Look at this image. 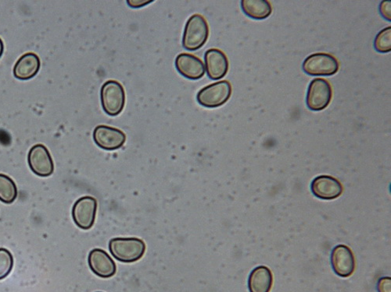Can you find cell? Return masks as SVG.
<instances>
[{
  "label": "cell",
  "instance_id": "6da1fadb",
  "mask_svg": "<svg viewBox=\"0 0 391 292\" xmlns=\"http://www.w3.org/2000/svg\"><path fill=\"white\" fill-rule=\"evenodd\" d=\"M109 250L122 263H135L144 257L146 244L138 238H114L109 242Z\"/></svg>",
  "mask_w": 391,
  "mask_h": 292
},
{
  "label": "cell",
  "instance_id": "7a4b0ae2",
  "mask_svg": "<svg viewBox=\"0 0 391 292\" xmlns=\"http://www.w3.org/2000/svg\"><path fill=\"white\" fill-rule=\"evenodd\" d=\"M209 26L200 14H194L187 21L183 37V48L188 51L198 50L207 43Z\"/></svg>",
  "mask_w": 391,
  "mask_h": 292
},
{
  "label": "cell",
  "instance_id": "3957f363",
  "mask_svg": "<svg viewBox=\"0 0 391 292\" xmlns=\"http://www.w3.org/2000/svg\"><path fill=\"white\" fill-rule=\"evenodd\" d=\"M100 99L102 107L107 115L119 116L125 105V92L122 85L113 80L105 82L101 88Z\"/></svg>",
  "mask_w": 391,
  "mask_h": 292
},
{
  "label": "cell",
  "instance_id": "277c9868",
  "mask_svg": "<svg viewBox=\"0 0 391 292\" xmlns=\"http://www.w3.org/2000/svg\"><path fill=\"white\" fill-rule=\"evenodd\" d=\"M339 62L332 55L319 52L311 54L302 65L305 74L310 76H333L338 72Z\"/></svg>",
  "mask_w": 391,
  "mask_h": 292
},
{
  "label": "cell",
  "instance_id": "5b68a950",
  "mask_svg": "<svg viewBox=\"0 0 391 292\" xmlns=\"http://www.w3.org/2000/svg\"><path fill=\"white\" fill-rule=\"evenodd\" d=\"M232 86L229 82L223 81L211 84L198 94V103L206 108H213L223 106L230 99Z\"/></svg>",
  "mask_w": 391,
  "mask_h": 292
},
{
  "label": "cell",
  "instance_id": "8992f818",
  "mask_svg": "<svg viewBox=\"0 0 391 292\" xmlns=\"http://www.w3.org/2000/svg\"><path fill=\"white\" fill-rule=\"evenodd\" d=\"M332 97L333 90L330 82L323 78H316L309 86L307 106L311 111H322L330 105Z\"/></svg>",
  "mask_w": 391,
  "mask_h": 292
},
{
  "label": "cell",
  "instance_id": "52a82bcc",
  "mask_svg": "<svg viewBox=\"0 0 391 292\" xmlns=\"http://www.w3.org/2000/svg\"><path fill=\"white\" fill-rule=\"evenodd\" d=\"M97 211V201L92 196H83L78 199L73 208V218L75 225L83 230H89L94 225Z\"/></svg>",
  "mask_w": 391,
  "mask_h": 292
},
{
  "label": "cell",
  "instance_id": "ba28073f",
  "mask_svg": "<svg viewBox=\"0 0 391 292\" xmlns=\"http://www.w3.org/2000/svg\"><path fill=\"white\" fill-rule=\"evenodd\" d=\"M93 140L101 149L105 151H116L124 145L127 136L119 129L100 125L93 131Z\"/></svg>",
  "mask_w": 391,
  "mask_h": 292
},
{
  "label": "cell",
  "instance_id": "9c48e42d",
  "mask_svg": "<svg viewBox=\"0 0 391 292\" xmlns=\"http://www.w3.org/2000/svg\"><path fill=\"white\" fill-rule=\"evenodd\" d=\"M28 162L31 170L38 176L48 177L53 173L54 164L50 153L43 145H36L31 147Z\"/></svg>",
  "mask_w": 391,
  "mask_h": 292
},
{
  "label": "cell",
  "instance_id": "30bf717a",
  "mask_svg": "<svg viewBox=\"0 0 391 292\" xmlns=\"http://www.w3.org/2000/svg\"><path fill=\"white\" fill-rule=\"evenodd\" d=\"M331 264L336 275L349 278L355 270V258L353 252L346 245H339L332 251Z\"/></svg>",
  "mask_w": 391,
  "mask_h": 292
},
{
  "label": "cell",
  "instance_id": "8fae6325",
  "mask_svg": "<svg viewBox=\"0 0 391 292\" xmlns=\"http://www.w3.org/2000/svg\"><path fill=\"white\" fill-rule=\"evenodd\" d=\"M311 189L313 194L323 201L338 198L343 191V187L338 179L324 175L313 179Z\"/></svg>",
  "mask_w": 391,
  "mask_h": 292
},
{
  "label": "cell",
  "instance_id": "7c38bea8",
  "mask_svg": "<svg viewBox=\"0 0 391 292\" xmlns=\"http://www.w3.org/2000/svg\"><path fill=\"white\" fill-rule=\"evenodd\" d=\"M88 263L91 271L101 279L112 278L116 274L117 266L113 259L103 249L91 250Z\"/></svg>",
  "mask_w": 391,
  "mask_h": 292
},
{
  "label": "cell",
  "instance_id": "4fadbf2b",
  "mask_svg": "<svg viewBox=\"0 0 391 292\" xmlns=\"http://www.w3.org/2000/svg\"><path fill=\"white\" fill-rule=\"evenodd\" d=\"M205 69L211 80H221L228 73L230 62L226 55L218 49L208 50L205 55Z\"/></svg>",
  "mask_w": 391,
  "mask_h": 292
},
{
  "label": "cell",
  "instance_id": "5bb4252c",
  "mask_svg": "<svg viewBox=\"0 0 391 292\" xmlns=\"http://www.w3.org/2000/svg\"><path fill=\"white\" fill-rule=\"evenodd\" d=\"M175 63L178 72L190 80H199L205 74V64L200 59L193 55L179 54Z\"/></svg>",
  "mask_w": 391,
  "mask_h": 292
},
{
  "label": "cell",
  "instance_id": "9a60e30c",
  "mask_svg": "<svg viewBox=\"0 0 391 292\" xmlns=\"http://www.w3.org/2000/svg\"><path fill=\"white\" fill-rule=\"evenodd\" d=\"M41 62L36 54L28 52L16 62L14 75L21 81H28L34 77L41 69Z\"/></svg>",
  "mask_w": 391,
  "mask_h": 292
},
{
  "label": "cell",
  "instance_id": "2e32d148",
  "mask_svg": "<svg viewBox=\"0 0 391 292\" xmlns=\"http://www.w3.org/2000/svg\"><path fill=\"white\" fill-rule=\"evenodd\" d=\"M272 285L273 275L268 266H257L249 276L250 292H270Z\"/></svg>",
  "mask_w": 391,
  "mask_h": 292
},
{
  "label": "cell",
  "instance_id": "e0dca14e",
  "mask_svg": "<svg viewBox=\"0 0 391 292\" xmlns=\"http://www.w3.org/2000/svg\"><path fill=\"white\" fill-rule=\"evenodd\" d=\"M241 8L247 17L255 20L268 18L272 12L271 4L267 0H242Z\"/></svg>",
  "mask_w": 391,
  "mask_h": 292
},
{
  "label": "cell",
  "instance_id": "ac0fdd59",
  "mask_svg": "<svg viewBox=\"0 0 391 292\" xmlns=\"http://www.w3.org/2000/svg\"><path fill=\"white\" fill-rule=\"evenodd\" d=\"M18 187L9 176L0 174V201L4 203H12L17 199Z\"/></svg>",
  "mask_w": 391,
  "mask_h": 292
},
{
  "label": "cell",
  "instance_id": "d6986e66",
  "mask_svg": "<svg viewBox=\"0 0 391 292\" xmlns=\"http://www.w3.org/2000/svg\"><path fill=\"white\" fill-rule=\"evenodd\" d=\"M374 47L380 53H387L391 51V27L380 31L375 38Z\"/></svg>",
  "mask_w": 391,
  "mask_h": 292
},
{
  "label": "cell",
  "instance_id": "ffe728a7",
  "mask_svg": "<svg viewBox=\"0 0 391 292\" xmlns=\"http://www.w3.org/2000/svg\"><path fill=\"white\" fill-rule=\"evenodd\" d=\"M14 267V257L11 252L0 248V280H3L11 274Z\"/></svg>",
  "mask_w": 391,
  "mask_h": 292
},
{
  "label": "cell",
  "instance_id": "44dd1931",
  "mask_svg": "<svg viewBox=\"0 0 391 292\" xmlns=\"http://www.w3.org/2000/svg\"><path fill=\"white\" fill-rule=\"evenodd\" d=\"M378 292H391V279L390 277L382 278L377 283Z\"/></svg>",
  "mask_w": 391,
  "mask_h": 292
},
{
  "label": "cell",
  "instance_id": "7402d4cb",
  "mask_svg": "<svg viewBox=\"0 0 391 292\" xmlns=\"http://www.w3.org/2000/svg\"><path fill=\"white\" fill-rule=\"evenodd\" d=\"M380 13L383 18L386 20L391 21V2L390 1H383L380 4Z\"/></svg>",
  "mask_w": 391,
  "mask_h": 292
},
{
  "label": "cell",
  "instance_id": "603a6c76",
  "mask_svg": "<svg viewBox=\"0 0 391 292\" xmlns=\"http://www.w3.org/2000/svg\"><path fill=\"white\" fill-rule=\"evenodd\" d=\"M153 1H150V0H129L127 1V4L129 5V6L133 8H139L143 7L148 4H151Z\"/></svg>",
  "mask_w": 391,
  "mask_h": 292
},
{
  "label": "cell",
  "instance_id": "cb8c5ba5",
  "mask_svg": "<svg viewBox=\"0 0 391 292\" xmlns=\"http://www.w3.org/2000/svg\"><path fill=\"white\" fill-rule=\"evenodd\" d=\"M4 43L2 41V39L0 38V58H1V57H2V55L4 53Z\"/></svg>",
  "mask_w": 391,
  "mask_h": 292
},
{
  "label": "cell",
  "instance_id": "d4e9b609",
  "mask_svg": "<svg viewBox=\"0 0 391 292\" xmlns=\"http://www.w3.org/2000/svg\"><path fill=\"white\" fill-rule=\"evenodd\" d=\"M97 292H100V291H97Z\"/></svg>",
  "mask_w": 391,
  "mask_h": 292
}]
</instances>
